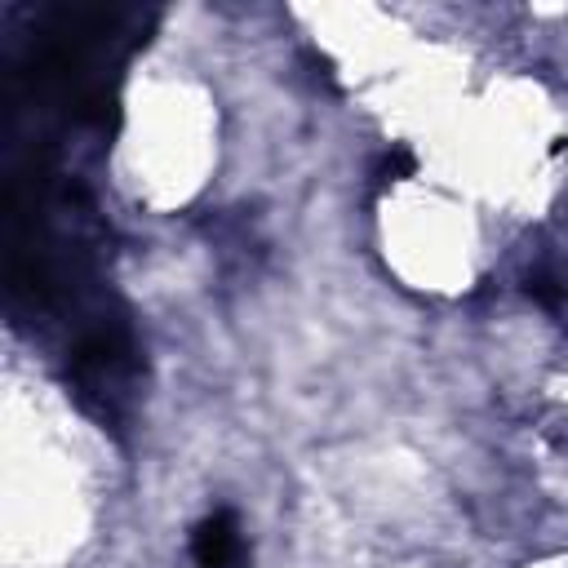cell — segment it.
<instances>
[{
    "mask_svg": "<svg viewBox=\"0 0 568 568\" xmlns=\"http://www.w3.org/2000/svg\"><path fill=\"white\" fill-rule=\"evenodd\" d=\"M528 293H532L537 302H546V306H555V302L564 297V288H559L550 275H528Z\"/></svg>",
    "mask_w": 568,
    "mask_h": 568,
    "instance_id": "3957f363",
    "label": "cell"
},
{
    "mask_svg": "<svg viewBox=\"0 0 568 568\" xmlns=\"http://www.w3.org/2000/svg\"><path fill=\"white\" fill-rule=\"evenodd\" d=\"M408 169H413V155H408V151H390V155H382L377 178H382V182H395V178H404Z\"/></svg>",
    "mask_w": 568,
    "mask_h": 568,
    "instance_id": "7a4b0ae2",
    "label": "cell"
},
{
    "mask_svg": "<svg viewBox=\"0 0 568 568\" xmlns=\"http://www.w3.org/2000/svg\"><path fill=\"white\" fill-rule=\"evenodd\" d=\"M191 555L195 568H240L244 564V537L231 510H213L195 524L191 532Z\"/></svg>",
    "mask_w": 568,
    "mask_h": 568,
    "instance_id": "6da1fadb",
    "label": "cell"
}]
</instances>
